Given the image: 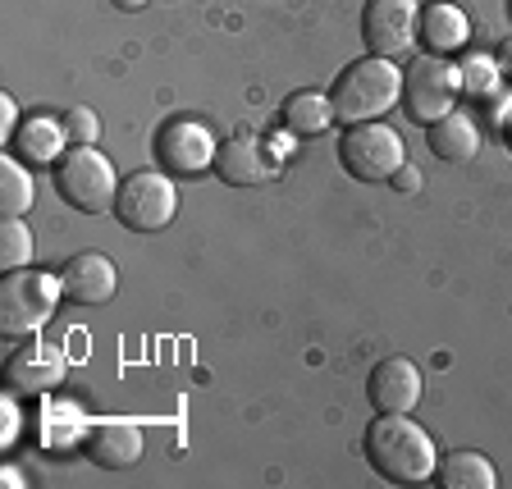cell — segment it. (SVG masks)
I'll return each mask as SVG.
<instances>
[{"instance_id": "30", "label": "cell", "mask_w": 512, "mask_h": 489, "mask_svg": "<svg viewBox=\"0 0 512 489\" xmlns=\"http://www.w3.org/2000/svg\"><path fill=\"white\" fill-rule=\"evenodd\" d=\"M0 480H5V485H14V489L23 485V480H19V471H14V467H5V471H0Z\"/></svg>"}, {"instance_id": "20", "label": "cell", "mask_w": 512, "mask_h": 489, "mask_svg": "<svg viewBox=\"0 0 512 489\" xmlns=\"http://www.w3.org/2000/svg\"><path fill=\"white\" fill-rule=\"evenodd\" d=\"M32 197H37V188H32L28 170H23L19 160L0 156V215H5V220H23Z\"/></svg>"}, {"instance_id": "13", "label": "cell", "mask_w": 512, "mask_h": 489, "mask_svg": "<svg viewBox=\"0 0 512 489\" xmlns=\"http://www.w3.org/2000/svg\"><path fill=\"white\" fill-rule=\"evenodd\" d=\"M142 430L133 421H92L83 435V453L106 471H124L142 458Z\"/></svg>"}, {"instance_id": "9", "label": "cell", "mask_w": 512, "mask_h": 489, "mask_svg": "<svg viewBox=\"0 0 512 489\" xmlns=\"http://www.w3.org/2000/svg\"><path fill=\"white\" fill-rule=\"evenodd\" d=\"M416 0H366L362 10V42L366 55L394 60L416 42Z\"/></svg>"}, {"instance_id": "24", "label": "cell", "mask_w": 512, "mask_h": 489, "mask_svg": "<svg viewBox=\"0 0 512 489\" xmlns=\"http://www.w3.org/2000/svg\"><path fill=\"white\" fill-rule=\"evenodd\" d=\"M458 78H462V92L467 96H490L494 83H499V64L485 60V55H471V60L458 69Z\"/></svg>"}, {"instance_id": "15", "label": "cell", "mask_w": 512, "mask_h": 489, "mask_svg": "<svg viewBox=\"0 0 512 489\" xmlns=\"http://www.w3.org/2000/svg\"><path fill=\"white\" fill-rule=\"evenodd\" d=\"M467 14L458 10V5H448V0H435V5H426L421 10V19H416V42L426 46L430 55H453L467 46Z\"/></svg>"}, {"instance_id": "14", "label": "cell", "mask_w": 512, "mask_h": 489, "mask_svg": "<svg viewBox=\"0 0 512 489\" xmlns=\"http://www.w3.org/2000/svg\"><path fill=\"white\" fill-rule=\"evenodd\" d=\"M215 174H220L224 183H234V188H256V183H266L270 174H275V165H270L261 142L238 133V138H229L224 147H215Z\"/></svg>"}, {"instance_id": "5", "label": "cell", "mask_w": 512, "mask_h": 489, "mask_svg": "<svg viewBox=\"0 0 512 489\" xmlns=\"http://www.w3.org/2000/svg\"><path fill=\"white\" fill-rule=\"evenodd\" d=\"M339 165L357 183H384L407 165V147L389 124L366 119V124H348V133L339 138Z\"/></svg>"}, {"instance_id": "3", "label": "cell", "mask_w": 512, "mask_h": 489, "mask_svg": "<svg viewBox=\"0 0 512 489\" xmlns=\"http://www.w3.org/2000/svg\"><path fill=\"white\" fill-rule=\"evenodd\" d=\"M60 298H64L60 275H46V270L32 266L5 270V279H0V330L32 339L51 320Z\"/></svg>"}, {"instance_id": "31", "label": "cell", "mask_w": 512, "mask_h": 489, "mask_svg": "<svg viewBox=\"0 0 512 489\" xmlns=\"http://www.w3.org/2000/svg\"><path fill=\"white\" fill-rule=\"evenodd\" d=\"M503 138H508V147H512V119H508V124H503Z\"/></svg>"}, {"instance_id": "11", "label": "cell", "mask_w": 512, "mask_h": 489, "mask_svg": "<svg viewBox=\"0 0 512 489\" xmlns=\"http://www.w3.org/2000/svg\"><path fill=\"white\" fill-rule=\"evenodd\" d=\"M156 151L170 174H197L215 165V138L206 133V124H192V119H170L160 128Z\"/></svg>"}, {"instance_id": "22", "label": "cell", "mask_w": 512, "mask_h": 489, "mask_svg": "<svg viewBox=\"0 0 512 489\" xmlns=\"http://www.w3.org/2000/svg\"><path fill=\"white\" fill-rule=\"evenodd\" d=\"M32 261V229L23 220L0 224V270H19Z\"/></svg>"}, {"instance_id": "10", "label": "cell", "mask_w": 512, "mask_h": 489, "mask_svg": "<svg viewBox=\"0 0 512 489\" xmlns=\"http://www.w3.org/2000/svg\"><path fill=\"white\" fill-rule=\"evenodd\" d=\"M60 288L69 302H83V307H106L119 293V270L106 252H78L64 261L60 270Z\"/></svg>"}, {"instance_id": "7", "label": "cell", "mask_w": 512, "mask_h": 489, "mask_svg": "<svg viewBox=\"0 0 512 489\" xmlns=\"http://www.w3.org/2000/svg\"><path fill=\"white\" fill-rule=\"evenodd\" d=\"M462 92V78L458 69L448 64V55H416L412 64H407L403 74V110L407 119H416V124H435V119H444L448 110H453V101H458Z\"/></svg>"}, {"instance_id": "2", "label": "cell", "mask_w": 512, "mask_h": 489, "mask_svg": "<svg viewBox=\"0 0 512 489\" xmlns=\"http://www.w3.org/2000/svg\"><path fill=\"white\" fill-rule=\"evenodd\" d=\"M334 119L339 124H366V119H380L403 101V74L394 69V60L384 55H362L352 60L339 78H334Z\"/></svg>"}, {"instance_id": "12", "label": "cell", "mask_w": 512, "mask_h": 489, "mask_svg": "<svg viewBox=\"0 0 512 489\" xmlns=\"http://www.w3.org/2000/svg\"><path fill=\"white\" fill-rule=\"evenodd\" d=\"M366 398L375 412H412L421 403V371L412 357H384L366 380Z\"/></svg>"}, {"instance_id": "28", "label": "cell", "mask_w": 512, "mask_h": 489, "mask_svg": "<svg viewBox=\"0 0 512 489\" xmlns=\"http://www.w3.org/2000/svg\"><path fill=\"white\" fill-rule=\"evenodd\" d=\"M499 74H508V78H512V37L503 42V51H499Z\"/></svg>"}, {"instance_id": "8", "label": "cell", "mask_w": 512, "mask_h": 489, "mask_svg": "<svg viewBox=\"0 0 512 489\" xmlns=\"http://www.w3.org/2000/svg\"><path fill=\"white\" fill-rule=\"evenodd\" d=\"M64 371H69L64 348H55V343H46V339H28L23 348L10 352V362H5V384H10L14 398H42L64 380Z\"/></svg>"}, {"instance_id": "29", "label": "cell", "mask_w": 512, "mask_h": 489, "mask_svg": "<svg viewBox=\"0 0 512 489\" xmlns=\"http://www.w3.org/2000/svg\"><path fill=\"white\" fill-rule=\"evenodd\" d=\"M115 5H119V10H128V14H138V10H147L151 0H115Z\"/></svg>"}, {"instance_id": "17", "label": "cell", "mask_w": 512, "mask_h": 489, "mask_svg": "<svg viewBox=\"0 0 512 489\" xmlns=\"http://www.w3.org/2000/svg\"><path fill=\"white\" fill-rule=\"evenodd\" d=\"M64 124L60 119H42V115H32L28 124L14 133V151H19L23 165H55V160L64 156Z\"/></svg>"}, {"instance_id": "26", "label": "cell", "mask_w": 512, "mask_h": 489, "mask_svg": "<svg viewBox=\"0 0 512 489\" xmlns=\"http://www.w3.org/2000/svg\"><path fill=\"white\" fill-rule=\"evenodd\" d=\"M0 444H14V435H19V416H14V403H5V412H0Z\"/></svg>"}, {"instance_id": "6", "label": "cell", "mask_w": 512, "mask_h": 489, "mask_svg": "<svg viewBox=\"0 0 512 489\" xmlns=\"http://www.w3.org/2000/svg\"><path fill=\"white\" fill-rule=\"evenodd\" d=\"M179 211V188L170 174L160 170H138L119 179L115 192V220L124 224L128 234H160L165 224Z\"/></svg>"}, {"instance_id": "4", "label": "cell", "mask_w": 512, "mask_h": 489, "mask_svg": "<svg viewBox=\"0 0 512 489\" xmlns=\"http://www.w3.org/2000/svg\"><path fill=\"white\" fill-rule=\"evenodd\" d=\"M55 192L83 215L115 211V192H119L115 165L96 147H69L55 160Z\"/></svg>"}, {"instance_id": "27", "label": "cell", "mask_w": 512, "mask_h": 489, "mask_svg": "<svg viewBox=\"0 0 512 489\" xmlns=\"http://www.w3.org/2000/svg\"><path fill=\"white\" fill-rule=\"evenodd\" d=\"M394 188L398 192H416V188H421V174H416V165H403V170L394 174Z\"/></svg>"}, {"instance_id": "16", "label": "cell", "mask_w": 512, "mask_h": 489, "mask_svg": "<svg viewBox=\"0 0 512 489\" xmlns=\"http://www.w3.org/2000/svg\"><path fill=\"white\" fill-rule=\"evenodd\" d=\"M430 151H435L439 160H448V165H467L480 151L476 119L462 115V110H448L444 119H435V124H430Z\"/></svg>"}, {"instance_id": "21", "label": "cell", "mask_w": 512, "mask_h": 489, "mask_svg": "<svg viewBox=\"0 0 512 489\" xmlns=\"http://www.w3.org/2000/svg\"><path fill=\"white\" fill-rule=\"evenodd\" d=\"M37 426H42V439L51 448H64L87 435V421L78 416L74 403H42V421Z\"/></svg>"}, {"instance_id": "1", "label": "cell", "mask_w": 512, "mask_h": 489, "mask_svg": "<svg viewBox=\"0 0 512 489\" xmlns=\"http://www.w3.org/2000/svg\"><path fill=\"white\" fill-rule=\"evenodd\" d=\"M366 462L389 485H416L430 480L439 467V448L426 430L412 421V412H380L366 426Z\"/></svg>"}, {"instance_id": "18", "label": "cell", "mask_w": 512, "mask_h": 489, "mask_svg": "<svg viewBox=\"0 0 512 489\" xmlns=\"http://www.w3.org/2000/svg\"><path fill=\"white\" fill-rule=\"evenodd\" d=\"M435 480L439 489H494L499 476H494L490 458H480L471 448H458V453H444V462L435 467Z\"/></svg>"}, {"instance_id": "19", "label": "cell", "mask_w": 512, "mask_h": 489, "mask_svg": "<svg viewBox=\"0 0 512 489\" xmlns=\"http://www.w3.org/2000/svg\"><path fill=\"white\" fill-rule=\"evenodd\" d=\"M284 124L298 138H316V133H325L334 124V101L320 92H293L284 101Z\"/></svg>"}, {"instance_id": "25", "label": "cell", "mask_w": 512, "mask_h": 489, "mask_svg": "<svg viewBox=\"0 0 512 489\" xmlns=\"http://www.w3.org/2000/svg\"><path fill=\"white\" fill-rule=\"evenodd\" d=\"M14 124H19V106H14V96H0V142L14 138Z\"/></svg>"}, {"instance_id": "23", "label": "cell", "mask_w": 512, "mask_h": 489, "mask_svg": "<svg viewBox=\"0 0 512 489\" xmlns=\"http://www.w3.org/2000/svg\"><path fill=\"white\" fill-rule=\"evenodd\" d=\"M64 138H69V147H96V138H101V119H96L92 106H74L64 110Z\"/></svg>"}]
</instances>
